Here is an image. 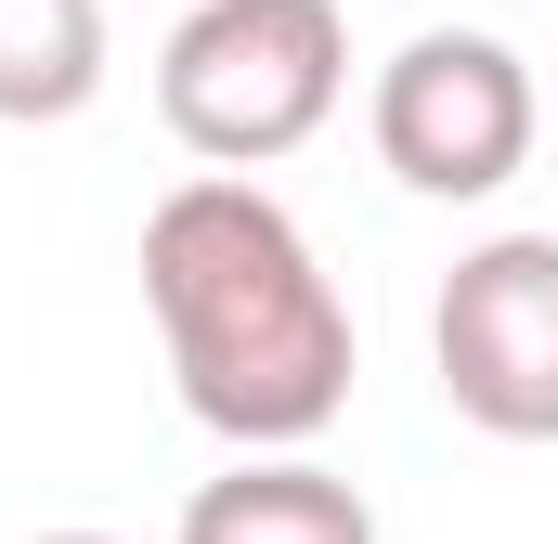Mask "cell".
<instances>
[{"label":"cell","mask_w":558,"mask_h":544,"mask_svg":"<svg viewBox=\"0 0 558 544\" xmlns=\"http://www.w3.org/2000/svg\"><path fill=\"white\" fill-rule=\"evenodd\" d=\"M143 311L169 390L234 454H312L351 415V298L325 285L312 234L260 182H169L143 221Z\"/></svg>","instance_id":"cell-1"},{"label":"cell","mask_w":558,"mask_h":544,"mask_svg":"<svg viewBox=\"0 0 558 544\" xmlns=\"http://www.w3.org/2000/svg\"><path fill=\"white\" fill-rule=\"evenodd\" d=\"M39 544H118V532H39Z\"/></svg>","instance_id":"cell-7"},{"label":"cell","mask_w":558,"mask_h":544,"mask_svg":"<svg viewBox=\"0 0 558 544\" xmlns=\"http://www.w3.org/2000/svg\"><path fill=\"white\" fill-rule=\"evenodd\" d=\"M338 104H351V26H338V0H195L169 26V52H156V118L221 182L299 156Z\"/></svg>","instance_id":"cell-2"},{"label":"cell","mask_w":558,"mask_h":544,"mask_svg":"<svg viewBox=\"0 0 558 544\" xmlns=\"http://www.w3.org/2000/svg\"><path fill=\"white\" fill-rule=\"evenodd\" d=\"M428 376L481 441H558V234H481L441 272Z\"/></svg>","instance_id":"cell-4"},{"label":"cell","mask_w":558,"mask_h":544,"mask_svg":"<svg viewBox=\"0 0 558 544\" xmlns=\"http://www.w3.org/2000/svg\"><path fill=\"white\" fill-rule=\"evenodd\" d=\"M105 91V0H0V118L52 131Z\"/></svg>","instance_id":"cell-6"},{"label":"cell","mask_w":558,"mask_h":544,"mask_svg":"<svg viewBox=\"0 0 558 544\" xmlns=\"http://www.w3.org/2000/svg\"><path fill=\"white\" fill-rule=\"evenodd\" d=\"M182 544H377V506L312 454H234L221 480H195Z\"/></svg>","instance_id":"cell-5"},{"label":"cell","mask_w":558,"mask_h":544,"mask_svg":"<svg viewBox=\"0 0 558 544\" xmlns=\"http://www.w3.org/2000/svg\"><path fill=\"white\" fill-rule=\"evenodd\" d=\"M364 131H377V169L428 195V208H481L533 169V131H546V91L533 65L494 39V26H416L377 91H364Z\"/></svg>","instance_id":"cell-3"},{"label":"cell","mask_w":558,"mask_h":544,"mask_svg":"<svg viewBox=\"0 0 558 544\" xmlns=\"http://www.w3.org/2000/svg\"><path fill=\"white\" fill-rule=\"evenodd\" d=\"M182 13H195V0H182Z\"/></svg>","instance_id":"cell-8"}]
</instances>
